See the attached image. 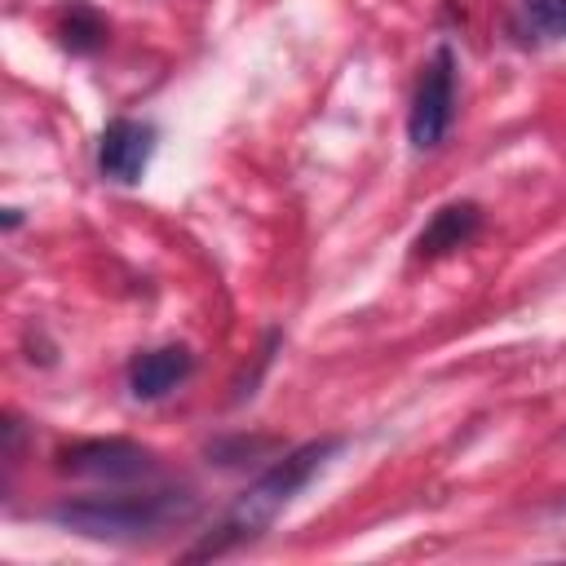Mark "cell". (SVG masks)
Masks as SVG:
<instances>
[{"mask_svg":"<svg viewBox=\"0 0 566 566\" xmlns=\"http://www.w3.org/2000/svg\"><path fill=\"white\" fill-rule=\"evenodd\" d=\"M522 13L544 40H566V0H522Z\"/></svg>","mask_w":566,"mask_h":566,"instance_id":"9c48e42d","label":"cell"},{"mask_svg":"<svg viewBox=\"0 0 566 566\" xmlns=\"http://www.w3.org/2000/svg\"><path fill=\"white\" fill-rule=\"evenodd\" d=\"M190 367H195V358H190V349L186 345H164V349H146V354H137L133 358V367H128V389L137 394V398H164L168 389H177L186 376H190Z\"/></svg>","mask_w":566,"mask_h":566,"instance_id":"8992f818","label":"cell"},{"mask_svg":"<svg viewBox=\"0 0 566 566\" xmlns=\"http://www.w3.org/2000/svg\"><path fill=\"white\" fill-rule=\"evenodd\" d=\"M332 451H340V438H318V442H305V447L287 451L283 460H274L256 482H248V491L230 504V513L221 517V526L203 544H195L186 557L195 562V557H217V553H230L239 544H252L296 500V491L327 464Z\"/></svg>","mask_w":566,"mask_h":566,"instance_id":"6da1fadb","label":"cell"},{"mask_svg":"<svg viewBox=\"0 0 566 566\" xmlns=\"http://www.w3.org/2000/svg\"><path fill=\"white\" fill-rule=\"evenodd\" d=\"M478 226H482L478 203H447V208H438V212L429 217V226L420 230L416 252H420V256H442V252L469 243V239L478 234Z\"/></svg>","mask_w":566,"mask_h":566,"instance_id":"52a82bcc","label":"cell"},{"mask_svg":"<svg viewBox=\"0 0 566 566\" xmlns=\"http://www.w3.org/2000/svg\"><path fill=\"white\" fill-rule=\"evenodd\" d=\"M102 40H106L102 13H97L93 4H84V0H71V9H66V18H62V44H66L71 53H93Z\"/></svg>","mask_w":566,"mask_h":566,"instance_id":"ba28073f","label":"cell"},{"mask_svg":"<svg viewBox=\"0 0 566 566\" xmlns=\"http://www.w3.org/2000/svg\"><path fill=\"white\" fill-rule=\"evenodd\" d=\"M195 500L186 491H146V495H84L49 509V522L88 535V539H137L159 535L172 522H186Z\"/></svg>","mask_w":566,"mask_h":566,"instance_id":"7a4b0ae2","label":"cell"},{"mask_svg":"<svg viewBox=\"0 0 566 566\" xmlns=\"http://www.w3.org/2000/svg\"><path fill=\"white\" fill-rule=\"evenodd\" d=\"M57 469L75 478H97V482H137L155 473V451L128 438H93V442L66 447L57 455Z\"/></svg>","mask_w":566,"mask_h":566,"instance_id":"277c9868","label":"cell"},{"mask_svg":"<svg viewBox=\"0 0 566 566\" xmlns=\"http://www.w3.org/2000/svg\"><path fill=\"white\" fill-rule=\"evenodd\" d=\"M451 111H455V53L442 44L416 84V102H411V119H407L411 146L433 150L451 128Z\"/></svg>","mask_w":566,"mask_h":566,"instance_id":"3957f363","label":"cell"},{"mask_svg":"<svg viewBox=\"0 0 566 566\" xmlns=\"http://www.w3.org/2000/svg\"><path fill=\"white\" fill-rule=\"evenodd\" d=\"M150 155H155V128H150V124L111 119V124L102 128V142H97V168H102V177L133 186V181L146 172Z\"/></svg>","mask_w":566,"mask_h":566,"instance_id":"5b68a950","label":"cell"}]
</instances>
